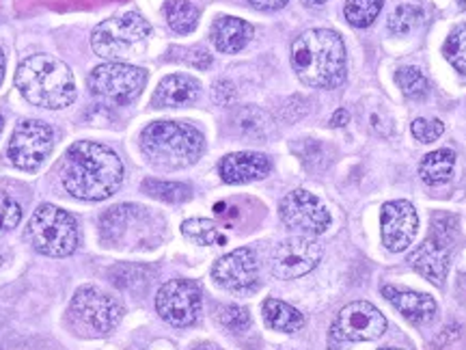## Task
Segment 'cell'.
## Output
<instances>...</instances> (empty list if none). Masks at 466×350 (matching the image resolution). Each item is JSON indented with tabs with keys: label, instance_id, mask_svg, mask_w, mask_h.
Returning a JSON list of instances; mask_svg holds the SVG:
<instances>
[{
	"label": "cell",
	"instance_id": "28",
	"mask_svg": "<svg viewBox=\"0 0 466 350\" xmlns=\"http://www.w3.org/2000/svg\"><path fill=\"white\" fill-rule=\"evenodd\" d=\"M442 55L456 72L466 76V25H460L450 33L445 46H442Z\"/></svg>",
	"mask_w": 466,
	"mask_h": 350
},
{
	"label": "cell",
	"instance_id": "23",
	"mask_svg": "<svg viewBox=\"0 0 466 350\" xmlns=\"http://www.w3.org/2000/svg\"><path fill=\"white\" fill-rule=\"evenodd\" d=\"M165 15L168 26L179 35L192 33L199 25V9L190 0H167Z\"/></svg>",
	"mask_w": 466,
	"mask_h": 350
},
{
	"label": "cell",
	"instance_id": "15",
	"mask_svg": "<svg viewBox=\"0 0 466 350\" xmlns=\"http://www.w3.org/2000/svg\"><path fill=\"white\" fill-rule=\"evenodd\" d=\"M380 225L384 247L391 251V253H401V251L410 247L417 236V210L412 208V203H408L404 200L384 203Z\"/></svg>",
	"mask_w": 466,
	"mask_h": 350
},
{
	"label": "cell",
	"instance_id": "40",
	"mask_svg": "<svg viewBox=\"0 0 466 350\" xmlns=\"http://www.w3.org/2000/svg\"><path fill=\"white\" fill-rule=\"evenodd\" d=\"M3 78H5V55L3 50H0V83H3Z\"/></svg>",
	"mask_w": 466,
	"mask_h": 350
},
{
	"label": "cell",
	"instance_id": "29",
	"mask_svg": "<svg viewBox=\"0 0 466 350\" xmlns=\"http://www.w3.org/2000/svg\"><path fill=\"white\" fill-rule=\"evenodd\" d=\"M395 80H398L401 93L406 98H410V100H421L430 91L428 78H425L419 67H401L398 76H395Z\"/></svg>",
	"mask_w": 466,
	"mask_h": 350
},
{
	"label": "cell",
	"instance_id": "21",
	"mask_svg": "<svg viewBox=\"0 0 466 350\" xmlns=\"http://www.w3.org/2000/svg\"><path fill=\"white\" fill-rule=\"evenodd\" d=\"M261 312H264L266 324L275 331H283V334H296V331H300L302 326H305V316H302L296 307L288 305L285 301L266 299Z\"/></svg>",
	"mask_w": 466,
	"mask_h": 350
},
{
	"label": "cell",
	"instance_id": "11",
	"mask_svg": "<svg viewBox=\"0 0 466 350\" xmlns=\"http://www.w3.org/2000/svg\"><path fill=\"white\" fill-rule=\"evenodd\" d=\"M387 331V320L380 309L367 301L350 303L335 318L330 335L337 342H371Z\"/></svg>",
	"mask_w": 466,
	"mask_h": 350
},
{
	"label": "cell",
	"instance_id": "18",
	"mask_svg": "<svg viewBox=\"0 0 466 350\" xmlns=\"http://www.w3.org/2000/svg\"><path fill=\"white\" fill-rule=\"evenodd\" d=\"M384 299H387L391 305L398 309V312L404 316L408 323L412 324H425L430 320H434L436 312V301L430 294H423V292H410V290H398L393 285H384L382 288Z\"/></svg>",
	"mask_w": 466,
	"mask_h": 350
},
{
	"label": "cell",
	"instance_id": "7",
	"mask_svg": "<svg viewBox=\"0 0 466 350\" xmlns=\"http://www.w3.org/2000/svg\"><path fill=\"white\" fill-rule=\"evenodd\" d=\"M147 85V72L127 63H104L89 74V89L96 98L113 104H130Z\"/></svg>",
	"mask_w": 466,
	"mask_h": 350
},
{
	"label": "cell",
	"instance_id": "19",
	"mask_svg": "<svg viewBox=\"0 0 466 350\" xmlns=\"http://www.w3.org/2000/svg\"><path fill=\"white\" fill-rule=\"evenodd\" d=\"M199 80L186 74H173L162 78V83L156 89L151 104L156 108H173V107H186L199 98Z\"/></svg>",
	"mask_w": 466,
	"mask_h": 350
},
{
	"label": "cell",
	"instance_id": "3",
	"mask_svg": "<svg viewBox=\"0 0 466 350\" xmlns=\"http://www.w3.org/2000/svg\"><path fill=\"white\" fill-rule=\"evenodd\" d=\"M15 87L33 107L58 110L76 100L72 69L50 55L26 57L15 72Z\"/></svg>",
	"mask_w": 466,
	"mask_h": 350
},
{
	"label": "cell",
	"instance_id": "37",
	"mask_svg": "<svg viewBox=\"0 0 466 350\" xmlns=\"http://www.w3.org/2000/svg\"><path fill=\"white\" fill-rule=\"evenodd\" d=\"M248 3L259 11H277V9H283L289 0H248Z\"/></svg>",
	"mask_w": 466,
	"mask_h": 350
},
{
	"label": "cell",
	"instance_id": "16",
	"mask_svg": "<svg viewBox=\"0 0 466 350\" xmlns=\"http://www.w3.org/2000/svg\"><path fill=\"white\" fill-rule=\"evenodd\" d=\"M450 244L430 236L428 241L408 258V262H410V266L415 268L419 275L442 288V285H445L447 273H450Z\"/></svg>",
	"mask_w": 466,
	"mask_h": 350
},
{
	"label": "cell",
	"instance_id": "38",
	"mask_svg": "<svg viewBox=\"0 0 466 350\" xmlns=\"http://www.w3.org/2000/svg\"><path fill=\"white\" fill-rule=\"evenodd\" d=\"M348 119H350L348 110H346V108H339L333 117H330V126H333V128H341V126L348 124Z\"/></svg>",
	"mask_w": 466,
	"mask_h": 350
},
{
	"label": "cell",
	"instance_id": "31",
	"mask_svg": "<svg viewBox=\"0 0 466 350\" xmlns=\"http://www.w3.org/2000/svg\"><path fill=\"white\" fill-rule=\"evenodd\" d=\"M218 323L223 324L227 331L240 334V331L248 329L250 314H248V309H244L240 305H225L218 309Z\"/></svg>",
	"mask_w": 466,
	"mask_h": 350
},
{
	"label": "cell",
	"instance_id": "9",
	"mask_svg": "<svg viewBox=\"0 0 466 350\" xmlns=\"http://www.w3.org/2000/svg\"><path fill=\"white\" fill-rule=\"evenodd\" d=\"M55 148V130L37 119L22 121L11 134L7 156L11 165L22 171H35L46 162Z\"/></svg>",
	"mask_w": 466,
	"mask_h": 350
},
{
	"label": "cell",
	"instance_id": "10",
	"mask_svg": "<svg viewBox=\"0 0 466 350\" xmlns=\"http://www.w3.org/2000/svg\"><path fill=\"white\" fill-rule=\"evenodd\" d=\"M156 309L171 326H192L201 316V290L188 279H173L158 290Z\"/></svg>",
	"mask_w": 466,
	"mask_h": 350
},
{
	"label": "cell",
	"instance_id": "1",
	"mask_svg": "<svg viewBox=\"0 0 466 350\" xmlns=\"http://www.w3.org/2000/svg\"><path fill=\"white\" fill-rule=\"evenodd\" d=\"M61 182L76 200H108L124 182V162L106 145L78 141L67 149Z\"/></svg>",
	"mask_w": 466,
	"mask_h": 350
},
{
	"label": "cell",
	"instance_id": "26",
	"mask_svg": "<svg viewBox=\"0 0 466 350\" xmlns=\"http://www.w3.org/2000/svg\"><path fill=\"white\" fill-rule=\"evenodd\" d=\"M143 190L147 192V195L156 197V200L168 201V203H182V201H188L192 197V189L188 184L162 182V180H145Z\"/></svg>",
	"mask_w": 466,
	"mask_h": 350
},
{
	"label": "cell",
	"instance_id": "32",
	"mask_svg": "<svg viewBox=\"0 0 466 350\" xmlns=\"http://www.w3.org/2000/svg\"><path fill=\"white\" fill-rule=\"evenodd\" d=\"M22 221V208L14 197L0 190V233H7Z\"/></svg>",
	"mask_w": 466,
	"mask_h": 350
},
{
	"label": "cell",
	"instance_id": "20",
	"mask_svg": "<svg viewBox=\"0 0 466 350\" xmlns=\"http://www.w3.org/2000/svg\"><path fill=\"white\" fill-rule=\"evenodd\" d=\"M209 37H212V44L217 50L225 52V55H236V52L244 50V46L250 42L253 26L240 20V17L223 15L212 25Z\"/></svg>",
	"mask_w": 466,
	"mask_h": 350
},
{
	"label": "cell",
	"instance_id": "42",
	"mask_svg": "<svg viewBox=\"0 0 466 350\" xmlns=\"http://www.w3.org/2000/svg\"><path fill=\"white\" fill-rule=\"evenodd\" d=\"M3 262H5V251L0 249V264H3Z\"/></svg>",
	"mask_w": 466,
	"mask_h": 350
},
{
	"label": "cell",
	"instance_id": "2",
	"mask_svg": "<svg viewBox=\"0 0 466 350\" xmlns=\"http://www.w3.org/2000/svg\"><path fill=\"white\" fill-rule=\"evenodd\" d=\"M291 67L309 87L333 89L346 80V46L335 31L313 28L291 44Z\"/></svg>",
	"mask_w": 466,
	"mask_h": 350
},
{
	"label": "cell",
	"instance_id": "34",
	"mask_svg": "<svg viewBox=\"0 0 466 350\" xmlns=\"http://www.w3.org/2000/svg\"><path fill=\"white\" fill-rule=\"evenodd\" d=\"M141 273H145V268L141 266H116L110 271V279H113L115 285H119V288H126V290H137L141 282H147V279L138 277Z\"/></svg>",
	"mask_w": 466,
	"mask_h": 350
},
{
	"label": "cell",
	"instance_id": "17",
	"mask_svg": "<svg viewBox=\"0 0 466 350\" xmlns=\"http://www.w3.org/2000/svg\"><path fill=\"white\" fill-rule=\"evenodd\" d=\"M270 159L258 151H238L220 160L218 173L227 184H247L264 180L270 173Z\"/></svg>",
	"mask_w": 466,
	"mask_h": 350
},
{
	"label": "cell",
	"instance_id": "30",
	"mask_svg": "<svg viewBox=\"0 0 466 350\" xmlns=\"http://www.w3.org/2000/svg\"><path fill=\"white\" fill-rule=\"evenodd\" d=\"M421 9L417 5H401L389 17V31L393 35H408L412 28L417 26V22L421 20Z\"/></svg>",
	"mask_w": 466,
	"mask_h": 350
},
{
	"label": "cell",
	"instance_id": "39",
	"mask_svg": "<svg viewBox=\"0 0 466 350\" xmlns=\"http://www.w3.org/2000/svg\"><path fill=\"white\" fill-rule=\"evenodd\" d=\"M302 3L309 5V7H322V5L329 3V0H302Z\"/></svg>",
	"mask_w": 466,
	"mask_h": 350
},
{
	"label": "cell",
	"instance_id": "12",
	"mask_svg": "<svg viewBox=\"0 0 466 350\" xmlns=\"http://www.w3.org/2000/svg\"><path fill=\"white\" fill-rule=\"evenodd\" d=\"M322 253V244L313 238H288L272 253L270 271L277 279H299L319 264Z\"/></svg>",
	"mask_w": 466,
	"mask_h": 350
},
{
	"label": "cell",
	"instance_id": "13",
	"mask_svg": "<svg viewBox=\"0 0 466 350\" xmlns=\"http://www.w3.org/2000/svg\"><path fill=\"white\" fill-rule=\"evenodd\" d=\"M283 223L305 233H324L330 227V212L313 192L291 190L279 203Z\"/></svg>",
	"mask_w": 466,
	"mask_h": 350
},
{
	"label": "cell",
	"instance_id": "43",
	"mask_svg": "<svg viewBox=\"0 0 466 350\" xmlns=\"http://www.w3.org/2000/svg\"><path fill=\"white\" fill-rule=\"evenodd\" d=\"M3 126H5V119H3V115H0V132H3Z\"/></svg>",
	"mask_w": 466,
	"mask_h": 350
},
{
	"label": "cell",
	"instance_id": "44",
	"mask_svg": "<svg viewBox=\"0 0 466 350\" xmlns=\"http://www.w3.org/2000/svg\"><path fill=\"white\" fill-rule=\"evenodd\" d=\"M380 350H401V348H393V346H389V348H380Z\"/></svg>",
	"mask_w": 466,
	"mask_h": 350
},
{
	"label": "cell",
	"instance_id": "8",
	"mask_svg": "<svg viewBox=\"0 0 466 350\" xmlns=\"http://www.w3.org/2000/svg\"><path fill=\"white\" fill-rule=\"evenodd\" d=\"M151 35L149 22L138 14L110 17L93 31V52L102 58L127 57L134 46L143 44Z\"/></svg>",
	"mask_w": 466,
	"mask_h": 350
},
{
	"label": "cell",
	"instance_id": "5",
	"mask_svg": "<svg viewBox=\"0 0 466 350\" xmlns=\"http://www.w3.org/2000/svg\"><path fill=\"white\" fill-rule=\"evenodd\" d=\"M28 241L42 255L66 258L78 247V225L66 210L44 203L35 210L28 223Z\"/></svg>",
	"mask_w": 466,
	"mask_h": 350
},
{
	"label": "cell",
	"instance_id": "41",
	"mask_svg": "<svg viewBox=\"0 0 466 350\" xmlns=\"http://www.w3.org/2000/svg\"><path fill=\"white\" fill-rule=\"evenodd\" d=\"M195 350H223L220 346H217V344H203V346L195 348Z\"/></svg>",
	"mask_w": 466,
	"mask_h": 350
},
{
	"label": "cell",
	"instance_id": "27",
	"mask_svg": "<svg viewBox=\"0 0 466 350\" xmlns=\"http://www.w3.org/2000/svg\"><path fill=\"white\" fill-rule=\"evenodd\" d=\"M236 126H238V130H240L242 134H247V137L261 139V137H266L268 130H270V119H268V115L264 113V110H259L255 107H247V108L238 110Z\"/></svg>",
	"mask_w": 466,
	"mask_h": 350
},
{
	"label": "cell",
	"instance_id": "4",
	"mask_svg": "<svg viewBox=\"0 0 466 350\" xmlns=\"http://www.w3.org/2000/svg\"><path fill=\"white\" fill-rule=\"evenodd\" d=\"M141 149L154 165L182 169L199 160L203 134L182 121H154L141 132Z\"/></svg>",
	"mask_w": 466,
	"mask_h": 350
},
{
	"label": "cell",
	"instance_id": "33",
	"mask_svg": "<svg viewBox=\"0 0 466 350\" xmlns=\"http://www.w3.org/2000/svg\"><path fill=\"white\" fill-rule=\"evenodd\" d=\"M410 130L415 134L417 141L434 143L436 139H441L442 132H445V124H442L441 119H423V117H419V119L412 121Z\"/></svg>",
	"mask_w": 466,
	"mask_h": 350
},
{
	"label": "cell",
	"instance_id": "14",
	"mask_svg": "<svg viewBox=\"0 0 466 350\" xmlns=\"http://www.w3.org/2000/svg\"><path fill=\"white\" fill-rule=\"evenodd\" d=\"M212 279L220 288L231 292H248L259 282V262L253 249L231 251L212 266Z\"/></svg>",
	"mask_w": 466,
	"mask_h": 350
},
{
	"label": "cell",
	"instance_id": "24",
	"mask_svg": "<svg viewBox=\"0 0 466 350\" xmlns=\"http://www.w3.org/2000/svg\"><path fill=\"white\" fill-rule=\"evenodd\" d=\"M182 232L186 238H190V241L197 244H203V247L227 242L225 233L220 232L218 225L209 219H188L182 225Z\"/></svg>",
	"mask_w": 466,
	"mask_h": 350
},
{
	"label": "cell",
	"instance_id": "35",
	"mask_svg": "<svg viewBox=\"0 0 466 350\" xmlns=\"http://www.w3.org/2000/svg\"><path fill=\"white\" fill-rule=\"evenodd\" d=\"M214 102L220 104V107H229V104L236 100V87L229 80H220V83L214 85Z\"/></svg>",
	"mask_w": 466,
	"mask_h": 350
},
{
	"label": "cell",
	"instance_id": "25",
	"mask_svg": "<svg viewBox=\"0 0 466 350\" xmlns=\"http://www.w3.org/2000/svg\"><path fill=\"white\" fill-rule=\"evenodd\" d=\"M384 0H346L343 15L352 26L365 28L380 15Z\"/></svg>",
	"mask_w": 466,
	"mask_h": 350
},
{
	"label": "cell",
	"instance_id": "22",
	"mask_svg": "<svg viewBox=\"0 0 466 350\" xmlns=\"http://www.w3.org/2000/svg\"><path fill=\"white\" fill-rule=\"evenodd\" d=\"M456 169V154L451 149H436L428 154L419 165V175L425 184L439 186L450 182Z\"/></svg>",
	"mask_w": 466,
	"mask_h": 350
},
{
	"label": "cell",
	"instance_id": "36",
	"mask_svg": "<svg viewBox=\"0 0 466 350\" xmlns=\"http://www.w3.org/2000/svg\"><path fill=\"white\" fill-rule=\"evenodd\" d=\"M186 52H188V63H192V66H195V67H208L209 66V63H212V57H209L208 55V52L206 50H203V48H192V50H186Z\"/></svg>",
	"mask_w": 466,
	"mask_h": 350
},
{
	"label": "cell",
	"instance_id": "6",
	"mask_svg": "<svg viewBox=\"0 0 466 350\" xmlns=\"http://www.w3.org/2000/svg\"><path fill=\"white\" fill-rule=\"evenodd\" d=\"M69 316L80 329L93 335H106L124 318V305L106 292L85 285L74 294Z\"/></svg>",
	"mask_w": 466,
	"mask_h": 350
},
{
	"label": "cell",
	"instance_id": "45",
	"mask_svg": "<svg viewBox=\"0 0 466 350\" xmlns=\"http://www.w3.org/2000/svg\"><path fill=\"white\" fill-rule=\"evenodd\" d=\"M462 5H466V0H462Z\"/></svg>",
	"mask_w": 466,
	"mask_h": 350
}]
</instances>
